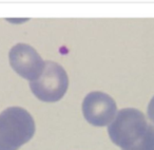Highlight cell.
Listing matches in <instances>:
<instances>
[{"instance_id": "obj_1", "label": "cell", "mask_w": 154, "mask_h": 150, "mask_svg": "<svg viewBox=\"0 0 154 150\" xmlns=\"http://www.w3.org/2000/svg\"><path fill=\"white\" fill-rule=\"evenodd\" d=\"M108 133L122 150H154V126L138 109L119 110Z\"/></svg>"}, {"instance_id": "obj_2", "label": "cell", "mask_w": 154, "mask_h": 150, "mask_svg": "<svg viewBox=\"0 0 154 150\" xmlns=\"http://www.w3.org/2000/svg\"><path fill=\"white\" fill-rule=\"evenodd\" d=\"M35 134L32 115L21 107H10L0 113V150H18Z\"/></svg>"}, {"instance_id": "obj_3", "label": "cell", "mask_w": 154, "mask_h": 150, "mask_svg": "<svg viewBox=\"0 0 154 150\" xmlns=\"http://www.w3.org/2000/svg\"><path fill=\"white\" fill-rule=\"evenodd\" d=\"M68 87V74L60 64L54 61H45L40 76L34 82H30L33 94L45 103H55L61 99Z\"/></svg>"}, {"instance_id": "obj_4", "label": "cell", "mask_w": 154, "mask_h": 150, "mask_svg": "<svg viewBox=\"0 0 154 150\" xmlns=\"http://www.w3.org/2000/svg\"><path fill=\"white\" fill-rule=\"evenodd\" d=\"M10 64L21 77L34 82L45 69V62L33 47L26 43L15 45L9 53Z\"/></svg>"}, {"instance_id": "obj_5", "label": "cell", "mask_w": 154, "mask_h": 150, "mask_svg": "<svg viewBox=\"0 0 154 150\" xmlns=\"http://www.w3.org/2000/svg\"><path fill=\"white\" fill-rule=\"evenodd\" d=\"M116 103L110 95L94 91L85 97L82 102V113L88 123L93 126H107L114 120Z\"/></svg>"}, {"instance_id": "obj_6", "label": "cell", "mask_w": 154, "mask_h": 150, "mask_svg": "<svg viewBox=\"0 0 154 150\" xmlns=\"http://www.w3.org/2000/svg\"><path fill=\"white\" fill-rule=\"evenodd\" d=\"M148 116H149L150 120L154 124V96L152 97L149 106H148Z\"/></svg>"}]
</instances>
